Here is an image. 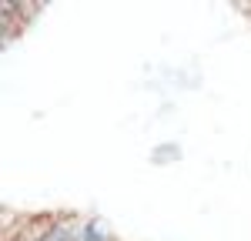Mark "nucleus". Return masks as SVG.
Listing matches in <instances>:
<instances>
[{
    "label": "nucleus",
    "mask_w": 251,
    "mask_h": 241,
    "mask_svg": "<svg viewBox=\"0 0 251 241\" xmlns=\"http://www.w3.org/2000/svg\"><path fill=\"white\" fill-rule=\"evenodd\" d=\"M84 241H114L104 218H84Z\"/></svg>",
    "instance_id": "f257e3e1"
},
{
    "label": "nucleus",
    "mask_w": 251,
    "mask_h": 241,
    "mask_svg": "<svg viewBox=\"0 0 251 241\" xmlns=\"http://www.w3.org/2000/svg\"><path fill=\"white\" fill-rule=\"evenodd\" d=\"M171 161H181V144L174 141H164L151 151V164H171Z\"/></svg>",
    "instance_id": "f03ea898"
}]
</instances>
